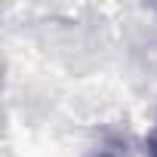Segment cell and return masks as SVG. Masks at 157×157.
I'll return each instance as SVG.
<instances>
[{
	"label": "cell",
	"mask_w": 157,
	"mask_h": 157,
	"mask_svg": "<svg viewBox=\"0 0 157 157\" xmlns=\"http://www.w3.org/2000/svg\"><path fill=\"white\" fill-rule=\"evenodd\" d=\"M148 154H151V157H157V126H154V132L148 136Z\"/></svg>",
	"instance_id": "1"
}]
</instances>
